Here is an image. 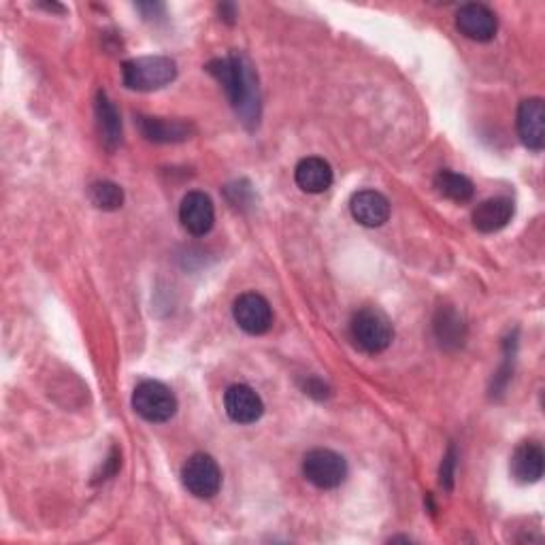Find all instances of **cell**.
<instances>
[{"instance_id":"cell-1","label":"cell","mask_w":545,"mask_h":545,"mask_svg":"<svg viewBox=\"0 0 545 545\" xmlns=\"http://www.w3.org/2000/svg\"><path fill=\"white\" fill-rule=\"evenodd\" d=\"M207 73L224 86L230 103L237 109L245 124H258L260 118V92L250 60L243 54H230L228 58L211 60Z\"/></svg>"},{"instance_id":"cell-2","label":"cell","mask_w":545,"mask_h":545,"mask_svg":"<svg viewBox=\"0 0 545 545\" xmlns=\"http://www.w3.org/2000/svg\"><path fill=\"white\" fill-rule=\"evenodd\" d=\"M124 86L137 92H154L169 86L177 77V64L167 56L132 58L122 66Z\"/></svg>"},{"instance_id":"cell-3","label":"cell","mask_w":545,"mask_h":545,"mask_svg":"<svg viewBox=\"0 0 545 545\" xmlns=\"http://www.w3.org/2000/svg\"><path fill=\"white\" fill-rule=\"evenodd\" d=\"M350 335L356 348L365 354H382L392 343V324L379 309H360L352 318Z\"/></svg>"},{"instance_id":"cell-4","label":"cell","mask_w":545,"mask_h":545,"mask_svg":"<svg viewBox=\"0 0 545 545\" xmlns=\"http://www.w3.org/2000/svg\"><path fill=\"white\" fill-rule=\"evenodd\" d=\"M132 409L137 414L152 424L169 422L177 411V399L169 386L162 382H154V379H145L135 392H132Z\"/></svg>"},{"instance_id":"cell-5","label":"cell","mask_w":545,"mask_h":545,"mask_svg":"<svg viewBox=\"0 0 545 545\" xmlns=\"http://www.w3.org/2000/svg\"><path fill=\"white\" fill-rule=\"evenodd\" d=\"M303 475L316 488L333 490L339 488L345 482V477H348V462L333 450H311L303 458Z\"/></svg>"},{"instance_id":"cell-6","label":"cell","mask_w":545,"mask_h":545,"mask_svg":"<svg viewBox=\"0 0 545 545\" xmlns=\"http://www.w3.org/2000/svg\"><path fill=\"white\" fill-rule=\"evenodd\" d=\"M184 488L196 499H213L222 488V471L209 454H194L181 469Z\"/></svg>"},{"instance_id":"cell-7","label":"cell","mask_w":545,"mask_h":545,"mask_svg":"<svg viewBox=\"0 0 545 545\" xmlns=\"http://www.w3.org/2000/svg\"><path fill=\"white\" fill-rule=\"evenodd\" d=\"M233 318L247 335H264L273 326V309L258 292H245L233 305Z\"/></svg>"},{"instance_id":"cell-8","label":"cell","mask_w":545,"mask_h":545,"mask_svg":"<svg viewBox=\"0 0 545 545\" xmlns=\"http://www.w3.org/2000/svg\"><path fill=\"white\" fill-rule=\"evenodd\" d=\"M179 222L190 235L205 237L216 222V207L209 194L188 192L179 205Z\"/></svg>"},{"instance_id":"cell-9","label":"cell","mask_w":545,"mask_h":545,"mask_svg":"<svg viewBox=\"0 0 545 545\" xmlns=\"http://www.w3.org/2000/svg\"><path fill=\"white\" fill-rule=\"evenodd\" d=\"M456 28L471 41L477 43H486L492 41L494 35H497V15H494L492 9L480 3H471L460 7L456 13Z\"/></svg>"},{"instance_id":"cell-10","label":"cell","mask_w":545,"mask_h":545,"mask_svg":"<svg viewBox=\"0 0 545 545\" xmlns=\"http://www.w3.org/2000/svg\"><path fill=\"white\" fill-rule=\"evenodd\" d=\"M518 135L531 152L545 147V105L541 98H526L518 107Z\"/></svg>"},{"instance_id":"cell-11","label":"cell","mask_w":545,"mask_h":545,"mask_svg":"<svg viewBox=\"0 0 545 545\" xmlns=\"http://www.w3.org/2000/svg\"><path fill=\"white\" fill-rule=\"evenodd\" d=\"M224 407L228 418L237 424H254L264 414V403L258 392L245 384H235L226 390Z\"/></svg>"},{"instance_id":"cell-12","label":"cell","mask_w":545,"mask_h":545,"mask_svg":"<svg viewBox=\"0 0 545 545\" xmlns=\"http://www.w3.org/2000/svg\"><path fill=\"white\" fill-rule=\"evenodd\" d=\"M350 211H352V218L358 224L367 226V228H377V226H384L388 222L390 203L382 192L360 190L352 196Z\"/></svg>"},{"instance_id":"cell-13","label":"cell","mask_w":545,"mask_h":545,"mask_svg":"<svg viewBox=\"0 0 545 545\" xmlns=\"http://www.w3.org/2000/svg\"><path fill=\"white\" fill-rule=\"evenodd\" d=\"M545 456L543 448L537 441L520 443L514 456H511V475L516 477L520 484H535L543 477Z\"/></svg>"},{"instance_id":"cell-14","label":"cell","mask_w":545,"mask_h":545,"mask_svg":"<svg viewBox=\"0 0 545 545\" xmlns=\"http://www.w3.org/2000/svg\"><path fill=\"white\" fill-rule=\"evenodd\" d=\"M296 186L307 194H322L333 186V169L324 158L309 156L303 158L294 169Z\"/></svg>"},{"instance_id":"cell-15","label":"cell","mask_w":545,"mask_h":545,"mask_svg":"<svg viewBox=\"0 0 545 545\" xmlns=\"http://www.w3.org/2000/svg\"><path fill=\"white\" fill-rule=\"evenodd\" d=\"M141 135L152 143H181L194 135V126L184 120H167V118H139Z\"/></svg>"},{"instance_id":"cell-16","label":"cell","mask_w":545,"mask_h":545,"mask_svg":"<svg viewBox=\"0 0 545 545\" xmlns=\"http://www.w3.org/2000/svg\"><path fill=\"white\" fill-rule=\"evenodd\" d=\"M514 218V203L505 196L488 198L473 211V226L480 233H499Z\"/></svg>"},{"instance_id":"cell-17","label":"cell","mask_w":545,"mask_h":545,"mask_svg":"<svg viewBox=\"0 0 545 545\" xmlns=\"http://www.w3.org/2000/svg\"><path fill=\"white\" fill-rule=\"evenodd\" d=\"M96 122H98V132H101V139L107 152H115L122 143V122H120V113L113 107L109 101V96L101 90L96 94Z\"/></svg>"},{"instance_id":"cell-18","label":"cell","mask_w":545,"mask_h":545,"mask_svg":"<svg viewBox=\"0 0 545 545\" xmlns=\"http://www.w3.org/2000/svg\"><path fill=\"white\" fill-rule=\"evenodd\" d=\"M435 188L441 196L450 198L454 203H467L475 194L471 179L454 171H439L435 177Z\"/></svg>"},{"instance_id":"cell-19","label":"cell","mask_w":545,"mask_h":545,"mask_svg":"<svg viewBox=\"0 0 545 545\" xmlns=\"http://www.w3.org/2000/svg\"><path fill=\"white\" fill-rule=\"evenodd\" d=\"M435 333L445 348H448V345L458 348V345L465 341V324H462V320L452 309H441L435 320Z\"/></svg>"},{"instance_id":"cell-20","label":"cell","mask_w":545,"mask_h":545,"mask_svg":"<svg viewBox=\"0 0 545 545\" xmlns=\"http://www.w3.org/2000/svg\"><path fill=\"white\" fill-rule=\"evenodd\" d=\"M90 201L96 209L118 211L124 205V190L113 181H96L88 190Z\"/></svg>"},{"instance_id":"cell-21","label":"cell","mask_w":545,"mask_h":545,"mask_svg":"<svg viewBox=\"0 0 545 545\" xmlns=\"http://www.w3.org/2000/svg\"><path fill=\"white\" fill-rule=\"evenodd\" d=\"M454 467H456V452L454 448H450L448 456H445L443 465H441V486L445 488H452V482H454Z\"/></svg>"},{"instance_id":"cell-22","label":"cell","mask_w":545,"mask_h":545,"mask_svg":"<svg viewBox=\"0 0 545 545\" xmlns=\"http://www.w3.org/2000/svg\"><path fill=\"white\" fill-rule=\"evenodd\" d=\"M220 15H222V20H226L228 24H233L235 18H237V11L233 5H220Z\"/></svg>"}]
</instances>
